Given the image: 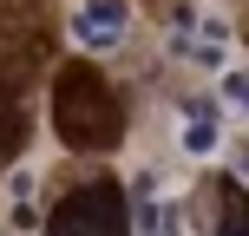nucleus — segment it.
Returning <instances> with one entry per match:
<instances>
[{"label": "nucleus", "mask_w": 249, "mask_h": 236, "mask_svg": "<svg viewBox=\"0 0 249 236\" xmlns=\"http://www.w3.org/2000/svg\"><path fill=\"white\" fill-rule=\"evenodd\" d=\"M53 131L72 151H105L124 138V105L92 66H66L53 86Z\"/></svg>", "instance_id": "f257e3e1"}, {"label": "nucleus", "mask_w": 249, "mask_h": 236, "mask_svg": "<svg viewBox=\"0 0 249 236\" xmlns=\"http://www.w3.org/2000/svg\"><path fill=\"white\" fill-rule=\"evenodd\" d=\"M46 236H131V203H124L118 184H79L72 197L53 203Z\"/></svg>", "instance_id": "f03ea898"}, {"label": "nucleus", "mask_w": 249, "mask_h": 236, "mask_svg": "<svg viewBox=\"0 0 249 236\" xmlns=\"http://www.w3.org/2000/svg\"><path fill=\"white\" fill-rule=\"evenodd\" d=\"M124 20H131L124 0H86L79 20H72V33L86 39V46H118V39H124Z\"/></svg>", "instance_id": "7ed1b4c3"}, {"label": "nucleus", "mask_w": 249, "mask_h": 236, "mask_svg": "<svg viewBox=\"0 0 249 236\" xmlns=\"http://www.w3.org/2000/svg\"><path fill=\"white\" fill-rule=\"evenodd\" d=\"M216 236H249V190L236 177L216 184Z\"/></svg>", "instance_id": "20e7f679"}, {"label": "nucleus", "mask_w": 249, "mask_h": 236, "mask_svg": "<svg viewBox=\"0 0 249 236\" xmlns=\"http://www.w3.org/2000/svg\"><path fill=\"white\" fill-rule=\"evenodd\" d=\"M177 145H184L190 158H210V151L223 145V131H216V112H210V105H190V112H184V138H177Z\"/></svg>", "instance_id": "39448f33"}, {"label": "nucleus", "mask_w": 249, "mask_h": 236, "mask_svg": "<svg viewBox=\"0 0 249 236\" xmlns=\"http://www.w3.org/2000/svg\"><path fill=\"white\" fill-rule=\"evenodd\" d=\"M223 92H230V99H236L243 112H249V73H230V86H223Z\"/></svg>", "instance_id": "423d86ee"}]
</instances>
